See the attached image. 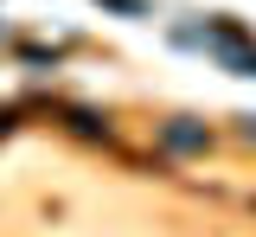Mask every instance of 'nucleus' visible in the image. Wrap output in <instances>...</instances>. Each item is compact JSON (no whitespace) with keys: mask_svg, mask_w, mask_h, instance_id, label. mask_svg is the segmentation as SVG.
Segmentation results:
<instances>
[{"mask_svg":"<svg viewBox=\"0 0 256 237\" xmlns=\"http://www.w3.org/2000/svg\"><path fill=\"white\" fill-rule=\"evenodd\" d=\"M160 148H166V154H205V148H212V128H205V122H192V116L160 122Z\"/></svg>","mask_w":256,"mask_h":237,"instance_id":"1","label":"nucleus"},{"mask_svg":"<svg viewBox=\"0 0 256 237\" xmlns=\"http://www.w3.org/2000/svg\"><path fill=\"white\" fill-rule=\"evenodd\" d=\"M6 128H13V116H0V135H6Z\"/></svg>","mask_w":256,"mask_h":237,"instance_id":"2","label":"nucleus"}]
</instances>
